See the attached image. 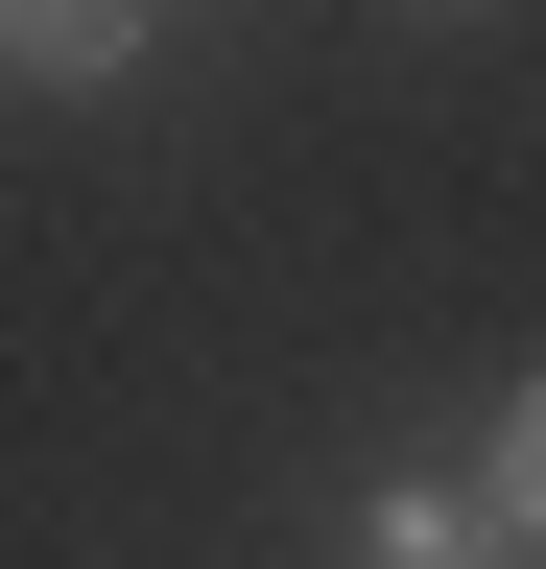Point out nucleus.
Instances as JSON below:
<instances>
[{
  "label": "nucleus",
  "instance_id": "1",
  "mask_svg": "<svg viewBox=\"0 0 546 569\" xmlns=\"http://www.w3.org/2000/svg\"><path fill=\"white\" fill-rule=\"evenodd\" d=\"M357 569H499V498L475 475H380L357 498Z\"/></svg>",
  "mask_w": 546,
  "mask_h": 569
},
{
  "label": "nucleus",
  "instance_id": "2",
  "mask_svg": "<svg viewBox=\"0 0 546 569\" xmlns=\"http://www.w3.org/2000/svg\"><path fill=\"white\" fill-rule=\"evenodd\" d=\"M0 71H48V96L72 71H143V0H0Z\"/></svg>",
  "mask_w": 546,
  "mask_h": 569
},
{
  "label": "nucleus",
  "instance_id": "3",
  "mask_svg": "<svg viewBox=\"0 0 546 569\" xmlns=\"http://www.w3.org/2000/svg\"><path fill=\"white\" fill-rule=\"evenodd\" d=\"M475 498H499V546H546V380H523V427H499V475H475Z\"/></svg>",
  "mask_w": 546,
  "mask_h": 569
}]
</instances>
